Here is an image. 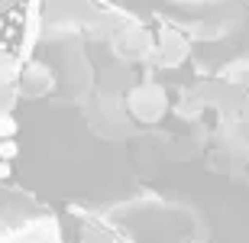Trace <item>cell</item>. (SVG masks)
<instances>
[{
  "mask_svg": "<svg viewBox=\"0 0 249 243\" xmlns=\"http://www.w3.org/2000/svg\"><path fill=\"white\" fill-rule=\"evenodd\" d=\"M13 101H17V88L0 84V113H13Z\"/></svg>",
  "mask_w": 249,
  "mask_h": 243,
  "instance_id": "7a4b0ae2",
  "label": "cell"
},
{
  "mask_svg": "<svg viewBox=\"0 0 249 243\" xmlns=\"http://www.w3.org/2000/svg\"><path fill=\"white\" fill-rule=\"evenodd\" d=\"M19 133V120L13 113H0V140H17Z\"/></svg>",
  "mask_w": 249,
  "mask_h": 243,
  "instance_id": "6da1fadb",
  "label": "cell"
},
{
  "mask_svg": "<svg viewBox=\"0 0 249 243\" xmlns=\"http://www.w3.org/2000/svg\"><path fill=\"white\" fill-rule=\"evenodd\" d=\"M17 156H19V143L17 140H0V159L13 162Z\"/></svg>",
  "mask_w": 249,
  "mask_h": 243,
  "instance_id": "3957f363",
  "label": "cell"
},
{
  "mask_svg": "<svg viewBox=\"0 0 249 243\" xmlns=\"http://www.w3.org/2000/svg\"><path fill=\"white\" fill-rule=\"evenodd\" d=\"M10 175H13V162H7V159H0V182H7Z\"/></svg>",
  "mask_w": 249,
  "mask_h": 243,
  "instance_id": "277c9868",
  "label": "cell"
}]
</instances>
